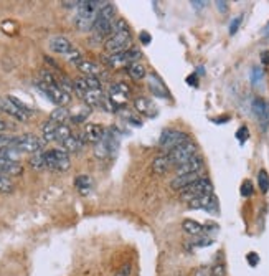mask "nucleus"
Listing matches in <instances>:
<instances>
[{
	"mask_svg": "<svg viewBox=\"0 0 269 276\" xmlns=\"http://www.w3.org/2000/svg\"><path fill=\"white\" fill-rule=\"evenodd\" d=\"M193 276H211V268H206V266L198 268L197 271L193 273Z\"/></svg>",
	"mask_w": 269,
	"mask_h": 276,
	"instance_id": "obj_45",
	"label": "nucleus"
},
{
	"mask_svg": "<svg viewBox=\"0 0 269 276\" xmlns=\"http://www.w3.org/2000/svg\"><path fill=\"white\" fill-rule=\"evenodd\" d=\"M91 114V108L89 106H84V108H79V111L76 112V114H71L70 119L73 124H81L86 121V117Z\"/></svg>",
	"mask_w": 269,
	"mask_h": 276,
	"instance_id": "obj_33",
	"label": "nucleus"
},
{
	"mask_svg": "<svg viewBox=\"0 0 269 276\" xmlns=\"http://www.w3.org/2000/svg\"><path fill=\"white\" fill-rule=\"evenodd\" d=\"M253 184H251V180H245L241 184V195L243 197H251L253 195Z\"/></svg>",
	"mask_w": 269,
	"mask_h": 276,
	"instance_id": "obj_39",
	"label": "nucleus"
},
{
	"mask_svg": "<svg viewBox=\"0 0 269 276\" xmlns=\"http://www.w3.org/2000/svg\"><path fill=\"white\" fill-rule=\"evenodd\" d=\"M208 193H213V185H211V182L208 179L200 177L197 182H193L192 185L180 190V199L185 200V202H192V200L208 195Z\"/></svg>",
	"mask_w": 269,
	"mask_h": 276,
	"instance_id": "obj_3",
	"label": "nucleus"
},
{
	"mask_svg": "<svg viewBox=\"0 0 269 276\" xmlns=\"http://www.w3.org/2000/svg\"><path fill=\"white\" fill-rule=\"evenodd\" d=\"M211 243H213V240H211V238H202V240L193 242V245H195V247H210Z\"/></svg>",
	"mask_w": 269,
	"mask_h": 276,
	"instance_id": "obj_46",
	"label": "nucleus"
},
{
	"mask_svg": "<svg viewBox=\"0 0 269 276\" xmlns=\"http://www.w3.org/2000/svg\"><path fill=\"white\" fill-rule=\"evenodd\" d=\"M22 172L23 167L20 162H12L0 157V174L9 175V177H15V175H22Z\"/></svg>",
	"mask_w": 269,
	"mask_h": 276,
	"instance_id": "obj_21",
	"label": "nucleus"
},
{
	"mask_svg": "<svg viewBox=\"0 0 269 276\" xmlns=\"http://www.w3.org/2000/svg\"><path fill=\"white\" fill-rule=\"evenodd\" d=\"M7 128H9V124L5 123L4 119H0V133H2V131H5V129H7Z\"/></svg>",
	"mask_w": 269,
	"mask_h": 276,
	"instance_id": "obj_53",
	"label": "nucleus"
},
{
	"mask_svg": "<svg viewBox=\"0 0 269 276\" xmlns=\"http://www.w3.org/2000/svg\"><path fill=\"white\" fill-rule=\"evenodd\" d=\"M73 136L71 133V128L68 126V124H58V128H56V133H55V141L63 144L66 139H70Z\"/></svg>",
	"mask_w": 269,
	"mask_h": 276,
	"instance_id": "obj_30",
	"label": "nucleus"
},
{
	"mask_svg": "<svg viewBox=\"0 0 269 276\" xmlns=\"http://www.w3.org/2000/svg\"><path fill=\"white\" fill-rule=\"evenodd\" d=\"M56 128H58V124L53 123V121H48L43 124V128H41V133H43V141L45 142H52L55 141V133H56Z\"/></svg>",
	"mask_w": 269,
	"mask_h": 276,
	"instance_id": "obj_29",
	"label": "nucleus"
},
{
	"mask_svg": "<svg viewBox=\"0 0 269 276\" xmlns=\"http://www.w3.org/2000/svg\"><path fill=\"white\" fill-rule=\"evenodd\" d=\"M106 134V129L101 126V124H86L84 129H83V133H81V139H83L86 144L89 142V144H98L99 141L103 139Z\"/></svg>",
	"mask_w": 269,
	"mask_h": 276,
	"instance_id": "obj_14",
	"label": "nucleus"
},
{
	"mask_svg": "<svg viewBox=\"0 0 269 276\" xmlns=\"http://www.w3.org/2000/svg\"><path fill=\"white\" fill-rule=\"evenodd\" d=\"M200 179V172L195 174H184V175H175V179L170 182V187L175 190H184L185 187L192 185L193 182H197Z\"/></svg>",
	"mask_w": 269,
	"mask_h": 276,
	"instance_id": "obj_20",
	"label": "nucleus"
},
{
	"mask_svg": "<svg viewBox=\"0 0 269 276\" xmlns=\"http://www.w3.org/2000/svg\"><path fill=\"white\" fill-rule=\"evenodd\" d=\"M76 68L83 73V76H96L98 78V74L101 73L99 65H96L95 61H91V60H81L76 65Z\"/></svg>",
	"mask_w": 269,
	"mask_h": 276,
	"instance_id": "obj_23",
	"label": "nucleus"
},
{
	"mask_svg": "<svg viewBox=\"0 0 269 276\" xmlns=\"http://www.w3.org/2000/svg\"><path fill=\"white\" fill-rule=\"evenodd\" d=\"M203 169V159L202 155H193L192 159L184 162L182 166L177 167V175H184V174H195V172H202Z\"/></svg>",
	"mask_w": 269,
	"mask_h": 276,
	"instance_id": "obj_19",
	"label": "nucleus"
},
{
	"mask_svg": "<svg viewBox=\"0 0 269 276\" xmlns=\"http://www.w3.org/2000/svg\"><path fill=\"white\" fill-rule=\"evenodd\" d=\"M261 61L264 65H269V52H264V53L261 55Z\"/></svg>",
	"mask_w": 269,
	"mask_h": 276,
	"instance_id": "obj_50",
	"label": "nucleus"
},
{
	"mask_svg": "<svg viewBox=\"0 0 269 276\" xmlns=\"http://www.w3.org/2000/svg\"><path fill=\"white\" fill-rule=\"evenodd\" d=\"M261 35L264 36V38H269V22L264 25V28H262V32H261Z\"/></svg>",
	"mask_w": 269,
	"mask_h": 276,
	"instance_id": "obj_51",
	"label": "nucleus"
},
{
	"mask_svg": "<svg viewBox=\"0 0 269 276\" xmlns=\"http://www.w3.org/2000/svg\"><path fill=\"white\" fill-rule=\"evenodd\" d=\"M216 4V9L221 12V14H225V12H228V2H223V0H218Z\"/></svg>",
	"mask_w": 269,
	"mask_h": 276,
	"instance_id": "obj_49",
	"label": "nucleus"
},
{
	"mask_svg": "<svg viewBox=\"0 0 269 276\" xmlns=\"http://www.w3.org/2000/svg\"><path fill=\"white\" fill-rule=\"evenodd\" d=\"M38 88L48 96L50 101H53L58 108H65V106L71 101V96L66 91H63L58 85H45L43 81L38 83Z\"/></svg>",
	"mask_w": 269,
	"mask_h": 276,
	"instance_id": "obj_8",
	"label": "nucleus"
},
{
	"mask_svg": "<svg viewBox=\"0 0 269 276\" xmlns=\"http://www.w3.org/2000/svg\"><path fill=\"white\" fill-rule=\"evenodd\" d=\"M91 90H101V81L96 76H79L74 80V93L83 96Z\"/></svg>",
	"mask_w": 269,
	"mask_h": 276,
	"instance_id": "obj_13",
	"label": "nucleus"
},
{
	"mask_svg": "<svg viewBox=\"0 0 269 276\" xmlns=\"http://www.w3.org/2000/svg\"><path fill=\"white\" fill-rule=\"evenodd\" d=\"M264 80V71L261 70V68H253L251 70V83L254 86L261 85V81Z\"/></svg>",
	"mask_w": 269,
	"mask_h": 276,
	"instance_id": "obj_37",
	"label": "nucleus"
},
{
	"mask_svg": "<svg viewBox=\"0 0 269 276\" xmlns=\"http://www.w3.org/2000/svg\"><path fill=\"white\" fill-rule=\"evenodd\" d=\"M172 167H173V164H172L170 157H168V154L157 155V157H155V159H154V162H152V169H154V172H155V174H159V175L165 174L167 171H170Z\"/></svg>",
	"mask_w": 269,
	"mask_h": 276,
	"instance_id": "obj_22",
	"label": "nucleus"
},
{
	"mask_svg": "<svg viewBox=\"0 0 269 276\" xmlns=\"http://www.w3.org/2000/svg\"><path fill=\"white\" fill-rule=\"evenodd\" d=\"M141 58H142V53L139 52V50L130 48V50H127V52L119 53V55H104L103 61L109 68H124V66L127 68L129 65L137 63Z\"/></svg>",
	"mask_w": 269,
	"mask_h": 276,
	"instance_id": "obj_4",
	"label": "nucleus"
},
{
	"mask_svg": "<svg viewBox=\"0 0 269 276\" xmlns=\"http://www.w3.org/2000/svg\"><path fill=\"white\" fill-rule=\"evenodd\" d=\"M147 88L154 96L162 98V99L168 98V90H167L165 83L162 81V78L159 76V74H155V73H149L147 74Z\"/></svg>",
	"mask_w": 269,
	"mask_h": 276,
	"instance_id": "obj_15",
	"label": "nucleus"
},
{
	"mask_svg": "<svg viewBox=\"0 0 269 276\" xmlns=\"http://www.w3.org/2000/svg\"><path fill=\"white\" fill-rule=\"evenodd\" d=\"M127 74L132 80L139 81L147 76V68H146V65H142L141 61H137V63H132L127 66Z\"/></svg>",
	"mask_w": 269,
	"mask_h": 276,
	"instance_id": "obj_26",
	"label": "nucleus"
},
{
	"mask_svg": "<svg viewBox=\"0 0 269 276\" xmlns=\"http://www.w3.org/2000/svg\"><path fill=\"white\" fill-rule=\"evenodd\" d=\"M45 164L47 169H52V171H58L63 172L70 169V155L65 149H52V150H45Z\"/></svg>",
	"mask_w": 269,
	"mask_h": 276,
	"instance_id": "obj_5",
	"label": "nucleus"
},
{
	"mask_svg": "<svg viewBox=\"0 0 269 276\" xmlns=\"http://www.w3.org/2000/svg\"><path fill=\"white\" fill-rule=\"evenodd\" d=\"M0 157L12 161V162H18L22 157V152L17 147H4V149H0Z\"/></svg>",
	"mask_w": 269,
	"mask_h": 276,
	"instance_id": "obj_31",
	"label": "nucleus"
},
{
	"mask_svg": "<svg viewBox=\"0 0 269 276\" xmlns=\"http://www.w3.org/2000/svg\"><path fill=\"white\" fill-rule=\"evenodd\" d=\"M14 189H15V185H14V182H12V179L9 177V175L0 174V192L10 193V192H14Z\"/></svg>",
	"mask_w": 269,
	"mask_h": 276,
	"instance_id": "obj_34",
	"label": "nucleus"
},
{
	"mask_svg": "<svg viewBox=\"0 0 269 276\" xmlns=\"http://www.w3.org/2000/svg\"><path fill=\"white\" fill-rule=\"evenodd\" d=\"M130 273H132V266H130V265H122L114 273V276H130Z\"/></svg>",
	"mask_w": 269,
	"mask_h": 276,
	"instance_id": "obj_42",
	"label": "nucleus"
},
{
	"mask_svg": "<svg viewBox=\"0 0 269 276\" xmlns=\"http://www.w3.org/2000/svg\"><path fill=\"white\" fill-rule=\"evenodd\" d=\"M246 260H248V263H249V265H251V266H256V265H258V263H259V256L256 255L254 252H251V253H248Z\"/></svg>",
	"mask_w": 269,
	"mask_h": 276,
	"instance_id": "obj_44",
	"label": "nucleus"
},
{
	"mask_svg": "<svg viewBox=\"0 0 269 276\" xmlns=\"http://www.w3.org/2000/svg\"><path fill=\"white\" fill-rule=\"evenodd\" d=\"M45 141L40 139V137H36L33 134H23V136H18L17 137V142L15 146L20 152H41L43 147H45Z\"/></svg>",
	"mask_w": 269,
	"mask_h": 276,
	"instance_id": "obj_9",
	"label": "nucleus"
},
{
	"mask_svg": "<svg viewBox=\"0 0 269 276\" xmlns=\"http://www.w3.org/2000/svg\"><path fill=\"white\" fill-rule=\"evenodd\" d=\"M189 134L182 133V131H177V129H167L162 133L160 139H159V146L162 149H165L167 152H170V150L177 149L178 146H182V144L189 142Z\"/></svg>",
	"mask_w": 269,
	"mask_h": 276,
	"instance_id": "obj_7",
	"label": "nucleus"
},
{
	"mask_svg": "<svg viewBox=\"0 0 269 276\" xmlns=\"http://www.w3.org/2000/svg\"><path fill=\"white\" fill-rule=\"evenodd\" d=\"M48 47H50V50H52L53 53L63 55V56H68L74 50L73 43L68 38H65V36H60V35L53 36V38L48 42Z\"/></svg>",
	"mask_w": 269,
	"mask_h": 276,
	"instance_id": "obj_16",
	"label": "nucleus"
},
{
	"mask_svg": "<svg viewBox=\"0 0 269 276\" xmlns=\"http://www.w3.org/2000/svg\"><path fill=\"white\" fill-rule=\"evenodd\" d=\"M103 4L104 2H101V0H81L76 17H74V25L79 32H93V27H95Z\"/></svg>",
	"mask_w": 269,
	"mask_h": 276,
	"instance_id": "obj_1",
	"label": "nucleus"
},
{
	"mask_svg": "<svg viewBox=\"0 0 269 276\" xmlns=\"http://www.w3.org/2000/svg\"><path fill=\"white\" fill-rule=\"evenodd\" d=\"M258 185H259V190L262 193H267L269 190V175L264 169H261L259 174H258Z\"/></svg>",
	"mask_w": 269,
	"mask_h": 276,
	"instance_id": "obj_35",
	"label": "nucleus"
},
{
	"mask_svg": "<svg viewBox=\"0 0 269 276\" xmlns=\"http://www.w3.org/2000/svg\"><path fill=\"white\" fill-rule=\"evenodd\" d=\"M18 136H10V134H2L0 133V149L4 147H14L17 142Z\"/></svg>",
	"mask_w": 269,
	"mask_h": 276,
	"instance_id": "obj_36",
	"label": "nucleus"
},
{
	"mask_svg": "<svg viewBox=\"0 0 269 276\" xmlns=\"http://www.w3.org/2000/svg\"><path fill=\"white\" fill-rule=\"evenodd\" d=\"M121 114H122L124 119H126V121H129L130 124H132V126H136V128H141L142 126V119H139L137 116L130 114V112H127V111H122Z\"/></svg>",
	"mask_w": 269,
	"mask_h": 276,
	"instance_id": "obj_38",
	"label": "nucleus"
},
{
	"mask_svg": "<svg viewBox=\"0 0 269 276\" xmlns=\"http://www.w3.org/2000/svg\"><path fill=\"white\" fill-rule=\"evenodd\" d=\"M241 22H243V15L235 17L233 20H231V23H230V35H235L238 32V28H240Z\"/></svg>",
	"mask_w": 269,
	"mask_h": 276,
	"instance_id": "obj_40",
	"label": "nucleus"
},
{
	"mask_svg": "<svg viewBox=\"0 0 269 276\" xmlns=\"http://www.w3.org/2000/svg\"><path fill=\"white\" fill-rule=\"evenodd\" d=\"M248 136H249V131H248V128H246V126H241L240 129L236 131V139L240 141L241 144H243V142H246Z\"/></svg>",
	"mask_w": 269,
	"mask_h": 276,
	"instance_id": "obj_41",
	"label": "nucleus"
},
{
	"mask_svg": "<svg viewBox=\"0 0 269 276\" xmlns=\"http://www.w3.org/2000/svg\"><path fill=\"white\" fill-rule=\"evenodd\" d=\"M84 141L81 139V136L78 134V136H71L70 139H66L63 144H61V146H63V149L66 150V152H79L81 149L84 147Z\"/></svg>",
	"mask_w": 269,
	"mask_h": 276,
	"instance_id": "obj_25",
	"label": "nucleus"
},
{
	"mask_svg": "<svg viewBox=\"0 0 269 276\" xmlns=\"http://www.w3.org/2000/svg\"><path fill=\"white\" fill-rule=\"evenodd\" d=\"M130 43H132V36L130 32H121V33H112L109 38L104 42V50L108 55H119L130 50Z\"/></svg>",
	"mask_w": 269,
	"mask_h": 276,
	"instance_id": "obj_2",
	"label": "nucleus"
},
{
	"mask_svg": "<svg viewBox=\"0 0 269 276\" xmlns=\"http://www.w3.org/2000/svg\"><path fill=\"white\" fill-rule=\"evenodd\" d=\"M139 38H141V43H142V45H149V43L152 42V36L149 35L147 32H141Z\"/></svg>",
	"mask_w": 269,
	"mask_h": 276,
	"instance_id": "obj_48",
	"label": "nucleus"
},
{
	"mask_svg": "<svg viewBox=\"0 0 269 276\" xmlns=\"http://www.w3.org/2000/svg\"><path fill=\"white\" fill-rule=\"evenodd\" d=\"M108 99L111 106L114 108V111L117 109H124L127 106V103L130 101V90L126 83H114L109 88L108 93Z\"/></svg>",
	"mask_w": 269,
	"mask_h": 276,
	"instance_id": "obj_6",
	"label": "nucleus"
},
{
	"mask_svg": "<svg viewBox=\"0 0 269 276\" xmlns=\"http://www.w3.org/2000/svg\"><path fill=\"white\" fill-rule=\"evenodd\" d=\"M167 154H168V157H170L172 164L175 167H178V166H182L184 162L192 159L193 155H197V146L192 141H189V142L182 144V146H178L177 149H173Z\"/></svg>",
	"mask_w": 269,
	"mask_h": 276,
	"instance_id": "obj_10",
	"label": "nucleus"
},
{
	"mask_svg": "<svg viewBox=\"0 0 269 276\" xmlns=\"http://www.w3.org/2000/svg\"><path fill=\"white\" fill-rule=\"evenodd\" d=\"M190 4L195 10H202V9L206 7V4H208V2H205V0H193V2H190Z\"/></svg>",
	"mask_w": 269,
	"mask_h": 276,
	"instance_id": "obj_47",
	"label": "nucleus"
},
{
	"mask_svg": "<svg viewBox=\"0 0 269 276\" xmlns=\"http://www.w3.org/2000/svg\"><path fill=\"white\" fill-rule=\"evenodd\" d=\"M211 276H225V266L223 265L211 266Z\"/></svg>",
	"mask_w": 269,
	"mask_h": 276,
	"instance_id": "obj_43",
	"label": "nucleus"
},
{
	"mask_svg": "<svg viewBox=\"0 0 269 276\" xmlns=\"http://www.w3.org/2000/svg\"><path fill=\"white\" fill-rule=\"evenodd\" d=\"M189 207L193 210H206V212L216 215L218 213V199L213 195V193H208V195H203V197L192 200V202H189Z\"/></svg>",
	"mask_w": 269,
	"mask_h": 276,
	"instance_id": "obj_11",
	"label": "nucleus"
},
{
	"mask_svg": "<svg viewBox=\"0 0 269 276\" xmlns=\"http://www.w3.org/2000/svg\"><path fill=\"white\" fill-rule=\"evenodd\" d=\"M74 187L79 190L81 195H87V193H89L91 189H93V179L89 177V175L81 174V175H78L76 179H74Z\"/></svg>",
	"mask_w": 269,
	"mask_h": 276,
	"instance_id": "obj_24",
	"label": "nucleus"
},
{
	"mask_svg": "<svg viewBox=\"0 0 269 276\" xmlns=\"http://www.w3.org/2000/svg\"><path fill=\"white\" fill-rule=\"evenodd\" d=\"M70 111L66 108H56L52 114H50V121H53L56 124H66V121L70 119Z\"/></svg>",
	"mask_w": 269,
	"mask_h": 276,
	"instance_id": "obj_28",
	"label": "nucleus"
},
{
	"mask_svg": "<svg viewBox=\"0 0 269 276\" xmlns=\"http://www.w3.org/2000/svg\"><path fill=\"white\" fill-rule=\"evenodd\" d=\"M187 81H189V85H197V83H195V81H197V76H195V74H190V76L187 78Z\"/></svg>",
	"mask_w": 269,
	"mask_h": 276,
	"instance_id": "obj_52",
	"label": "nucleus"
},
{
	"mask_svg": "<svg viewBox=\"0 0 269 276\" xmlns=\"http://www.w3.org/2000/svg\"><path fill=\"white\" fill-rule=\"evenodd\" d=\"M0 111L7 112V114L18 119V121H28V117H30L27 112H23L20 108H17V106L12 103V99L9 96L0 98Z\"/></svg>",
	"mask_w": 269,
	"mask_h": 276,
	"instance_id": "obj_17",
	"label": "nucleus"
},
{
	"mask_svg": "<svg viewBox=\"0 0 269 276\" xmlns=\"http://www.w3.org/2000/svg\"><path fill=\"white\" fill-rule=\"evenodd\" d=\"M45 150H41V152H36L33 154L32 157H30V166L36 171H43V169H47V164H45Z\"/></svg>",
	"mask_w": 269,
	"mask_h": 276,
	"instance_id": "obj_32",
	"label": "nucleus"
},
{
	"mask_svg": "<svg viewBox=\"0 0 269 276\" xmlns=\"http://www.w3.org/2000/svg\"><path fill=\"white\" fill-rule=\"evenodd\" d=\"M251 109L256 119L259 121L262 129H267L269 126V104L262 98H254L251 103Z\"/></svg>",
	"mask_w": 269,
	"mask_h": 276,
	"instance_id": "obj_12",
	"label": "nucleus"
},
{
	"mask_svg": "<svg viewBox=\"0 0 269 276\" xmlns=\"http://www.w3.org/2000/svg\"><path fill=\"white\" fill-rule=\"evenodd\" d=\"M182 228L187 231L189 235H192V236H200L205 231V227L202 223H198V222H195V220H190V218H187V220H184V223H182Z\"/></svg>",
	"mask_w": 269,
	"mask_h": 276,
	"instance_id": "obj_27",
	"label": "nucleus"
},
{
	"mask_svg": "<svg viewBox=\"0 0 269 276\" xmlns=\"http://www.w3.org/2000/svg\"><path fill=\"white\" fill-rule=\"evenodd\" d=\"M134 109H136V112H139L141 116H146L149 119L157 116V108H155V104L147 98H136Z\"/></svg>",
	"mask_w": 269,
	"mask_h": 276,
	"instance_id": "obj_18",
	"label": "nucleus"
}]
</instances>
